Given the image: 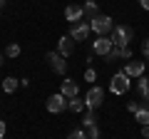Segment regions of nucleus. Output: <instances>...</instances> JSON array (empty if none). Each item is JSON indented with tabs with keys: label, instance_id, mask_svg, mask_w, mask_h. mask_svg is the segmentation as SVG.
<instances>
[{
	"label": "nucleus",
	"instance_id": "13",
	"mask_svg": "<svg viewBox=\"0 0 149 139\" xmlns=\"http://www.w3.org/2000/svg\"><path fill=\"white\" fill-rule=\"evenodd\" d=\"M67 109L70 112H85L87 104H85V99H80V97H72V99H67Z\"/></svg>",
	"mask_w": 149,
	"mask_h": 139
},
{
	"label": "nucleus",
	"instance_id": "14",
	"mask_svg": "<svg viewBox=\"0 0 149 139\" xmlns=\"http://www.w3.org/2000/svg\"><path fill=\"white\" fill-rule=\"evenodd\" d=\"M137 92H139V97L149 99V77H139L137 80Z\"/></svg>",
	"mask_w": 149,
	"mask_h": 139
},
{
	"label": "nucleus",
	"instance_id": "20",
	"mask_svg": "<svg viewBox=\"0 0 149 139\" xmlns=\"http://www.w3.org/2000/svg\"><path fill=\"white\" fill-rule=\"evenodd\" d=\"M5 55H8V57H17V55H20V45H15V42L8 45V47H5Z\"/></svg>",
	"mask_w": 149,
	"mask_h": 139
},
{
	"label": "nucleus",
	"instance_id": "1",
	"mask_svg": "<svg viewBox=\"0 0 149 139\" xmlns=\"http://www.w3.org/2000/svg\"><path fill=\"white\" fill-rule=\"evenodd\" d=\"M112 42H114V47H129V42H132L134 38V30L127 25H114V30H112Z\"/></svg>",
	"mask_w": 149,
	"mask_h": 139
},
{
	"label": "nucleus",
	"instance_id": "23",
	"mask_svg": "<svg viewBox=\"0 0 149 139\" xmlns=\"http://www.w3.org/2000/svg\"><path fill=\"white\" fill-rule=\"evenodd\" d=\"M97 80V72L92 67H87V72H85V82H95Z\"/></svg>",
	"mask_w": 149,
	"mask_h": 139
},
{
	"label": "nucleus",
	"instance_id": "8",
	"mask_svg": "<svg viewBox=\"0 0 149 139\" xmlns=\"http://www.w3.org/2000/svg\"><path fill=\"white\" fill-rule=\"evenodd\" d=\"M112 47H114V42H112L109 35H100V38L95 40V45H92L95 55H102V57H107V55L112 52Z\"/></svg>",
	"mask_w": 149,
	"mask_h": 139
},
{
	"label": "nucleus",
	"instance_id": "17",
	"mask_svg": "<svg viewBox=\"0 0 149 139\" xmlns=\"http://www.w3.org/2000/svg\"><path fill=\"white\" fill-rule=\"evenodd\" d=\"M17 85H20V80H15V77H5V80H3V92L10 95V92L17 90Z\"/></svg>",
	"mask_w": 149,
	"mask_h": 139
},
{
	"label": "nucleus",
	"instance_id": "6",
	"mask_svg": "<svg viewBox=\"0 0 149 139\" xmlns=\"http://www.w3.org/2000/svg\"><path fill=\"white\" fill-rule=\"evenodd\" d=\"M144 70H147V65H144V60H132V62L124 65V75L132 77V80H139V77H144Z\"/></svg>",
	"mask_w": 149,
	"mask_h": 139
},
{
	"label": "nucleus",
	"instance_id": "3",
	"mask_svg": "<svg viewBox=\"0 0 149 139\" xmlns=\"http://www.w3.org/2000/svg\"><path fill=\"white\" fill-rule=\"evenodd\" d=\"M109 90L114 92V95H127V92L132 90V77H127L124 72H117V75L112 77V82H109Z\"/></svg>",
	"mask_w": 149,
	"mask_h": 139
},
{
	"label": "nucleus",
	"instance_id": "11",
	"mask_svg": "<svg viewBox=\"0 0 149 139\" xmlns=\"http://www.w3.org/2000/svg\"><path fill=\"white\" fill-rule=\"evenodd\" d=\"M57 52L62 55V57H70V55L74 52V40L70 38V35H62V38L57 40Z\"/></svg>",
	"mask_w": 149,
	"mask_h": 139
},
{
	"label": "nucleus",
	"instance_id": "7",
	"mask_svg": "<svg viewBox=\"0 0 149 139\" xmlns=\"http://www.w3.org/2000/svg\"><path fill=\"white\" fill-rule=\"evenodd\" d=\"M65 107H67V97H65L62 92H57V95H50V97H47V112L60 114V112H65Z\"/></svg>",
	"mask_w": 149,
	"mask_h": 139
},
{
	"label": "nucleus",
	"instance_id": "10",
	"mask_svg": "<svg viewBox=\"0 0 149 139\" xmlns=\"http://www.w3.org/2000/svg\"><path fill=\"white\" fill-rule=\"evenodd\" d=\"M82 17H85V8H82V5H67V8H65V20H67V22L74 25V22H80Z\"/></svg>",
	"mask_w": 149,
	"mask_h": 139
},
{
	"label": "nucleus",
	"instance_id": "4",
	"mask_svg": "<svg viewBox=\"0 0 149 139\" xmlns=\"http://www.w3.org/2000/svg\"><path fill=\"white\" fill-rule=\"evenodd\" d=\"M90 32H92V27H90V22H85V20H80V22H74V25L70 27V38H72L74 42H85V40L90 38Z\"/></svg>",
	"mask_w": 149,
	"mask_h": 139
},
{
	"label": "nucleus",
	"instance_id": "32",
	"mask_svg": "<svg viewBox=\"0 0 149 139\" xmlns=\"http://www.w3.org/2000/svg\"><path fill=\"white\" fill-rule=\"evenodd\" d=\"M147 104H149V99H147Z\"/></svg>",
	"mask_w": 149,
	"mask_h": 139
},
{
	"label": "nucleus",
	"instance_id": "27",
	"mask_svg": "<svg viewBox=\"0 0 149 139\" xmlns=\"http://www.w3.org/2000/svg\"><path fill=\"white\" fill-rule=\"evenodd\" d=\"M5 137V122H3V119H0V139Z\"/></svg>",
	"mask_w": 149,
	"mask_h": 139
},
{
	"label": "nucleus",
	"instance_id": "12",
	"mask_svg": "<svg viewBox=\"0 0 149 139\" xmlns=\"http://www.w3.org/2000/svg\"><path fill=\"white\" fill-rule=\"evenodd\" d=\"M60 92H62L67 99H72V97L80 95V85H77L74 80H70V77H65V80H62V87H60Z\"/></svg>",
	"mask_w": 149,
	"mask_h": 139
},
{
	"label": "nucleus",
	"instance_id": "25",
	"mask_svg": "<svg viewBox=\"0 0 149 139\" xmlns=\"http://www.w3.org/2000/svg\"><path fill=\"white\" fill-rule=\"evenodd\" d=\"M139 107H142V104H139V102H129V104H127V109H129V112H132V114H134V112H137V109H139Z\"/></svg>",
	"mask_w": 149,
	"mask_h": 139
},
{
	"label": "nucleus",
	"instance_id": "22",
	"mask_svg": "<svg viewBox=\"0 0 149 139\" xmlns=\"http://www.w3.org/2000/svg\"><path fill=\"white\" fill-rule=\"evenodd\" d=\"M67 139H87V132L85 129H74V132H70Z\"/></svg>",
	"mask_w": 149,
	"mask_h": 139
},
{
	"label": "nucleus",
	"instance_id": "15",
	"mask_svg": "<svg viewBox=\"0 0 149 139\" xmlns=\"http://www.w3.org/2000/svg\"><path fill=\"white\" fill-rule=\"evenodd\" d=\"M82 8H85V17H90V20L100 15V8H97V3H95V0H87V3H85Z\"/></svg>",
	"mask_w": 149,
	"mask_h": 139
},
{
	"label": "nucleus",
	"instance_id": "31",
	"mask_svg": "<svg viewBox=\"0 0 149 139\" xmlns=\"http://www.w3.org/2000/svg\"><path fill=\"white\" fill-rule=\"evenodd\" d=\"M0 65H3V55H0Z\"/></svg>",
	"mask_w": 149,
	"mask_h": 139
},
{
	"label": "nucleus",
	"instance_id": "16",
	"mask_svg": "<svg viewBox=\"0 0 149 139\" xmlns=\"http://www.w3.org/2000/svg\"><path fill=\"white\" fill-rule=\"evenodd\" d=\"M134 119H137L142 127H147L149 124V107H139L137 112H134Z\"/></svg>",
	"mask_w": 149,
	"mask_h": 139
},
{
	"label": "nucleus",
	"instance_id": "29",
	"mask_svg": "<svg viewBox=\"0 0 149 139\" xmlns=\"http://www.w3.org/2000/svg\"><path fill=\"white\" fill-rule=\"evenodd\" d=\"M139 5H142L144 10H149V0H139Z\"/></svg>",
	"mask_w": 149,
	"mask_h": 139
},
{
	"label": "nucleus",
	"instance_id": "24",
	"mask_svg": "<svg viewBox=\"0 0 149 139\" xmlns=\"http://www.w3.org/2000/svg\"><path fill=\"white\" fill-rule=\"evenodd\" d=\"M122 60H132V47H122Z\"/></svg>",
	"mask_w": 149,
	"mask_h": 139
},
{
	"label": "nucleus",
	"instance_id": "18",
	"mask_svg": "<svg viewBox=\"0 0 149 139\" xmlns=\"http://www.w3.org/2000/svg\"><path fill=\"white\" fill-rule=\"evenodd\" d=\"M82 122H85V129H87V127H92V124H97V114H95V109H87Z\"/></svg>",
	"mask_w": 149,
	"mask_h": 139
},
{
	"label": "nucleus",
	"instance_id": "19",
	"mask_svg": "<svg viewBox=\"0 0 149 139\" xmlns=\"http://www.w3.org/2000/svg\"><path fill=\"white\" fill-rule=\"evenodd\" d=\"M107 62H117V60H122V47H112V52L107 55Z\"/></svg>",
	"mask_w": 149,
	"mask_h": 139
},
{
	"label": "nucleus",
	"instance_id": "30",
	"mask_svg": "<svg viewBox=\"0 0 149 139\" xmlns=\"http://www.w3.org/2000/svg\"><path fill=\"white\" fill-rule=\"evenodd\" d=\"M3 8H5V0H0V10H3Z\"/></svg>",
	"mask_w": 149,
	"mask_h": 139
},
{
	"label": "nucleus",
	"instance_id": "2",
	"mask_svg": "<svg viewBox=\"0 0 149 139\" xmlns=\"http://www.w3.org/2000/svg\"><path fill=\"white\" fill-rule=\"evenodd\" d=\"M90 27H92V32H97V38H100V35H112L114 20H112L109 15H97V17L90 20Z\"/></svg>",
	"mask_w": 149,
	"mask_h": 139
},
{
	"label": "nucleus",
	"instance_id": "28",
	"mask_svg": "<svg viewBox=\"0 0 149 139\" xmlns=\"http://www.w3.org/2000/svg\"><path fill=\"white\" fill-rule=\"evenodd\" d=\"M142 137H144V139H149V124H147V127H142Z\"/></svg>",
	"mask_w": 149,
	"mask_h": 139
},
{
	"label": "nucleus",
	"instance_id": "26",
	"mask_svg": "<svg viewBox=\"0 0 149 139\" xmlns=\"http://www.w3.org/2000/svg\"><path fill=\"white\" fill-rule=\"evenodd\" d=\"M142 52H144V57L149 60V40H144V45H142Z\"/></svg>",
	"mask_w": 149,
	"mask_h": 139
},
{
	"label": "nucleus",
	"instance_id": "9",
	"mask_svg": "<svg viewBox=\"0 0 149 139\" xmlns=\"http://www.w3.org/2000/svg\"><path fill=\"white\" fill-rule=\"evenodd\" d=\"M47 62H50V67H52V72H57V75H65V72H67V60H65L57 50H55V52H47Z\"/></svg>",
	"mask_w": 149,
	"mask_h": 139
},
{
	"label": "nucleus",
	"instance_id": "5",
	"mask_svg": "<svg viewBox=\"0 0 149 139\" xmlns=\"http://www.w3.org/2000/svg\"><path fill=\"white\" fill-rule=\"evenodd\" d=\"M102 102H104V90H102V87H92V90L85 95V104H87V109H97V107H102Z\"/></svg>",
	"mask_w": 149,
	"mask_h": 139
},
{
	"label": "nucleus",
	"instance_id": "21",
	"mask_svg": "<svg viewBox=\"0 0 149 139\" xmlns=\"http://www.w3.org/2000/svg\"><path fill=\"white\" fill-rule=\"evenodd\" d=\"M85 132H87V139H100V127H97V124H92V127H87Z\"/></svg>",
	"mask_w": 149,
	"mask_h": 139
}]
</instances>
